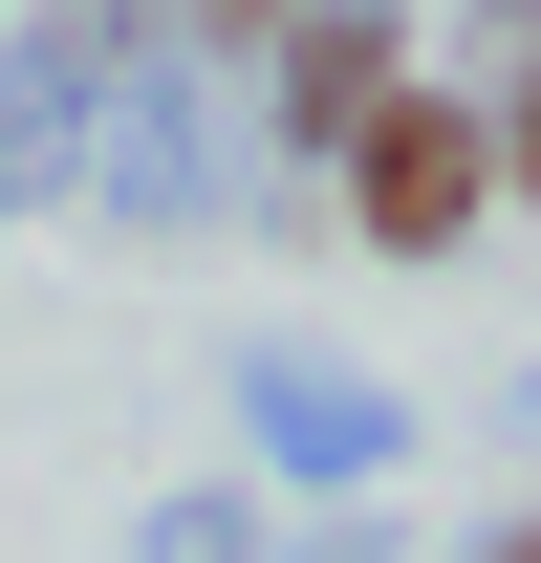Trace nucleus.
Here are the masks:
<instances>
[{
	"label": "nucleus",
	"mask_w": 541,
	"mask_h": 563,
	"mask_svg": "<svg viewBox=\"0 0 541 563\" xmlns=\"http://www.w3.org/2000/svg\"><path fill=\"white\" fill-rule=\"evenodd\" d=\"M520 152H541V131H520Z\"/></svg>",
	"instance_id": "obj_4"
},
{
	"label": "nucleus",
	"mask_w": 541,
	"mask_h": 563,
	"mask_svg": "<svg viewBox=\"0 0 541 563\" xmlns=\"http://www.w3.org/2000/svg\"><path fill=\"white\" fill-rule=\"evenodd\" d=\"M368 217L390 239H455L476 217V109H368Z\"/></svg>",
	"instance_id": "obj_1"
},
{
	"label": "nucleus",
	"mask_w": 541,
	"mask_h": 563,
	"mask_svg": "<svg viewBox=\"0 0 541 563\" xmlns=\"http://www.w3.org/2000/svg\"><path fill=\"white\" fill-rule=\"evenodd\" d=\"M281 109H303V131H368V109H390V44H368V22L281 44Z\"/></svg>",
	"instance_id": "obj_2"
},
{
	"label": "nucleus",
	"mask_w": 541,
	"mask_h": 563,
	"mask_svg": "<svg viewBox=\"0 0 541 563\" xmlns=\"http://www.w3.org/2000/svg\"><path fill=\"white\" fill-rule=\"evenodd\" d=\"M217 22H261V0H217Z\"/></svg>",
	"instance_id": "obj_3"
}]
</instances>
